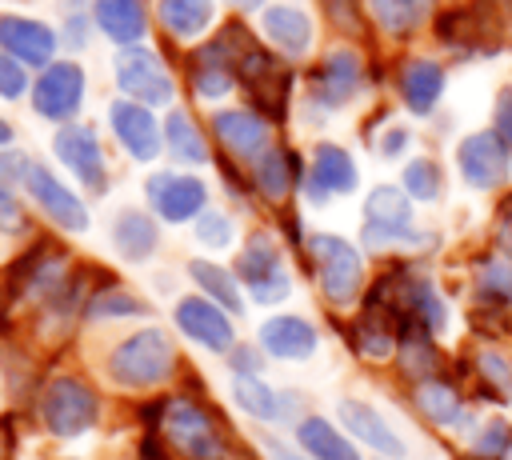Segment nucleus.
I'll return each mask as SVG.
<instances>
[{
  "label": "nucleus",
  "mask_w": 512,
  "mask_h": 460,
  "mask_svg": "<svg viewBox=\"0 0 512 460\" xmlns=\"http://www.w3.org/2000/svg\"><path fill=\"white\" fill-rule=\"evenodd\" d=\"M496 136L508 144V152H512V88H504L500 92V100H496Z\"/></svg>",
  "instance_id": "37998d69"
},
{
  "label": "nucleus",
  "mask_w": 512,
  "mask_h": 460,
  "mask_svg": "<svg viewBox=\"0 0 512 460\" xmlns=\"http://www.w3.org/2000/svg\"><path fill=\"white\" fill-rule=\"evenodd\" d=\"M160 24L172 36L192 40L212 24V0H160Z\"/></svg>",
  "instance_id": "bb28decb"
},
{
  "label": "nucleus",
  "mask_w": 512,
  "mask_h": 460,
  "mask_svg": "<svg viewBox=\"0 0 512 460\" xmlns=\"http://www.w3.org/2000/svg\"><path fill=\"white\" fill-rule=\"evenodd\" d=\"M340 420H344V428H348L356 440H364V444L376 448L380 456H404V440L384 424V416H380L376 408H368V404H360V400H344V404H340Z\"/></svg>",
  "instance_id": "aec40b11"
},
{
  "label": "nucleus",
  "mask_w": 512,
  "mask_h": 460,
  "mask_svg": "<svg viewBox=\"0 0 512 460\" xmlns=\"http://www.w3.org/2000/svg\"><path fill=\"white\" fill-rule=\"evenodd\" d=\"M424 236L412 228V204L408 192L380 184L364 200V244L368 248H392V244H420Z\"/></svg>",
  "instance_id": "20e7f679"
},
{
  "label": "nucleus",
  "mask_w": 512,
  "mask_h": 460,
  "mask_svg": "<svg viewBox=\"0 0 512 460\" xmlns=\"http://www.w3.org/2000/svg\"><path fill=\"white\" fill-rule=\"evenodd\" d=\"M404 192L412 200H436L440 196V168L432 160H412L404 168Z\"/></svg>",
  "instance_id": "f704fd0d"
},
{
  "label": "nucleus",
  "mask_w": 512,
  "mask_h": 460,
  "mask_svg": "<svg viewBox=\"0 0 512 460\" xmlns=\"http://www.w3.org/2000/svg\"><path fill=\"white\" fill-rule=\"evenodd\" d=\"M144 192H148V204L156 208V216L168 220V224H184V220L200 216L204 204H208L204 180L180 176V172H156V176H148Z\"/></svg>",
  "instance_id": "f8f14e48"
},
{
  "label": "nucleus",
  "mask_w": 512,
  "mask_h": 460,
  "mask_svg": "<svg viewBox=\"0 0 512 460\" xmlns=\"http://www.w3.org/2000/svg\"><path fill=\"white\" fill-rule=\"evenodd\" d=\"M264 448H268V456H272V460H308V456H300V452L284 448V444H280V440H272V436H264Z\"/></svg>",
  "instance_id": "de8ad7c7"
},
{
  "label": "nucleus",
  "mask_w": 512,
  "mask_h": 460,
  "mask_svg": "<svg viewBox=\"0 0 512 460\" xmlns=\"http://www.w3.org/2000/svg\"><path fill=\"white\" fill-rule=\"evenodd\" d=\"M236 76H240V84L252 92L256 108H264L268 116H280V112H284L292 76H288V68H284L272 52H264V48L252 44V48L240 56V64H236Z\"/></svg>",
  "instance_id": "9b49d317"
},
{
  "label": "nucleus",
  "mask_w": 512,
  "mask_h": 460,
  "mask_svg": "<svg viewBox=\"0 0 512 460\" xmlns=\"http://www.w3.org/2000/svg\"><path fill=\"white\" fill-rule=\"evenodd\" d=\"M92 20L108 40H116L124 48L136 44L148 28V16H144L140 0H92Z\"/></svg>",
  "instance_id": "412c9836"
},
{
  "label": "nucleus",
  "mask_w": 512,
  "mask_h": 460,
  "mask_svg": "<svg viewBox=\"0 0 512 460\" xmlns=\"http://www.w3.org/2000/svg\"><path fill=\"white\" fill-rule=\"evenodd\" d=\"M440 92H444V72H440V64H432V60H408L404 64V72H400V96H404V104L412 108V112H432V104L440 100Z\"/></svg>",
  "instance_id": "b1692460"
},
{
  "label": "nucleus",
  "mask_w": 512,
  "mask_h": 460,
  "mask_svg": "<svg viewBox=\"0 0 512 460\" xmlns=\"http://www.w3.org/2000/svg\"><path fill=\"white\" fill-rule=\"evenodd\" d=\"M160 428L164 436L188 456V460H220L224 444L208 420V412L192 400H168L164 404V416H160Z\"/></svg>",
  "instance_id": "423d86ee"
},
{
  "label": "nucleus",
  "mask_w": 512,
  "mask_h": 460,
  "mask_svg": "<svg viewBox=\"0 0 512 460\" xmlns=\"http://www.w3.org/2000/svg\"><path fill=\"white\" fill-rule=\"evenodd\" d=\"M296 440L304 444V452H308L312 460H360L356 448H352V440H344V436H340L328 420H320V416L300 420Z\"/></svg>",
  "instance_id": "393cba45"
},
{
  "label": "nucleus",
  "mask_w": 512,
  "mask_h": 460,
  "mask_svg": "<svg viewBox=\"0 0 512 460\" xmlns=\"http://www.w3.org/2000/svg\"><path fill=\"white\" fill-rule=\"evenodd\" d=\"M116 84L124 88L128 100H140V104H168L176 92L164 64L148 48H136V44L120 48L116 56Z\"/></svg>",
  "instance_id": "6e6552de"
},
{
  "label": "nucleus",
  "mask_w": 512,
  "mask_h": 460,
  "mask_svg": "<svg viewBox=\"0 0 512 460\" xmlns=\"http://www.w3.org/2000/svg\"><path fill=\"white\" fill-rule=\"evenodd\" d=\"M172 316H176V328L192 344H200L208 352H232L236 348L232 320H228V312L216 300H208V296H184Z\"/></svg>",
  "instance_id": "9d476101"
},
{
  "label": "nucleus",
  "mask_w": 512,
  "mask_h": 460,
  "mask_svg": "<svg viewBox=\"0 0 512 460\" xmlns=\"http://www.w3.org/2000/svg\"><path fill=\"white\" fill-rule=\"evenodd\" d=\"M96 416H100L96 392L88 384H80L76 376H52L48 388L40 392V420L60 440L84 436L96 424Z\"/></svg>",
  "instance_id": "f03ea898"
},
{
  "label": "nucleus",
  "mask_w": 512,
  "mask_h": 460,
  "mask_svg": "<svg viewBox=\"0 0 512 460\" xmlns=\"http://www.w3.org/2000/svg\"><path fill=\"white\" fill-rule=\"evenodd\" d=\"M172 364H176L172 340L160 328H140V332H132L128 340H120L112 348L108 376L116 384H128V388H152V384L168 380Z\"/></svg>",
  "instance_id": "f257e3e1"
},
{
  "label": "nucleus",
  "mask_w": 512,
  "mask_h": 460,
  "mask_svg": "<svg viewBox=\"0 0 512 460\" xmlns=\"http://www.w3.org/2000/svg\"><path fill=\"white\" fill-rule=\"evenodd\" d=\"M156 220L152 216H144L140 208H124L120 216H116V224H112V244L120 248V256L124 260H132V264H140V260H148L152 252H156Z\"/></svg>",
  "instance_id": "5701e85b"
},
{
  "label": "nucleus",
  "mask_w": 512,
  "mask_h": 460,
  "mask_svg": "<svg viewBox=\"0 0 512 460\" xmlns=\"http://www.w3.org/2000/svg\"><path fill=\"white\" fill-rule=\"evenodd\" d=\"M52 148L60 156V164L88 188V192H108V168H104V152H100V140L92 128L84 124H64L56 136H52Z\"/></svg>",
  "instance_id": "1a4fd4ad"
},
{
  "label": "nucleus",
  "mask_w": 512,
  "mask_h": 460,
  "mask_svg": "<svg viewBox=\"0 0 512 460\" xmlns=\"http://www.w3.org/2000/svg\"><path fill=\"white\" fill-rule=\"evenodd\" d=\"M232 8H256V4H264V0H228Z\"/></svg>",
  "instance_id": "3c124183"
},
{
  "label": "nucleus",
  "mask_w": 512,
  "mask_h": 460,
  "mask_svg": "<svg viewBox=\"0 0 512 460\" xmlns=\"http://www.w3.org/2000/svg\"><path fill=\"white\" fill-rule=\"evenodd\" d=\"M500 216H504V228H508V232H512V196H508V200H504V208H500Z\"/></svg>",
  "instance_id": "09e8293b"
},
{
  "label": "nucleus",
  "mask_w": 512,
  "mask_h": 460,
  "mask_svg": "<svg viewBox=\"0 0 512 460\" xmlns=\"http://www.w3.org/2000/svg\"><path fill=\"white\" fill-rule=\"evenodd\" d=\"M28 168H32V160L24 156V152H16V148H4L0 152V184H24V176H28Z\"/></svg>",
  "instance_id": "a19ab883"
},
{
  "label": "nucleus",
  "mask_w": 512,
  "mask_h": 460,
  "mask_svg": "<svg viewBox=\"0 0 512 460\" xmlns=\"http://www.w3.org/2000/svg\"><path fill=\"white\" fill-rule=\"evenodd\" d=\"M416 404H420V412L432 420V424H456L460 420V396L448 388V384H440V380H424L420 388H416Z\"/></svg>",
  "instance_id": "2f4dec72"
},
{
  "label": "nucleus",
  "mask_w": 512,
  "mask_h": 460,
  "mask_svg": "<svg viewBox=\"0 0 512 460\" xmlns=\"http://www.w3.org/2000/svg\"><path fill=\"white\" fill-rule=\"evenodd\" d=\"M188 276H192V280L208 292V300H216L224 312H240V308H244V296H240L232 272H224L220 264H212V260H192V264H188Z\"/></svg>",
  "instance_id": "c85d7f7f"
},
{
  "label": "nucleus",
  "mask_w": 512,
  "mask_h": 460,
  "mask_svg": "<svg viewBox=\"0 0 512 460\" xmlns=\"http://www.w3.org/2000/svg\"><path fill=\"white\" fill-rule=\"evenodd\" d=\"M228 356L236 364V376H260V352H256V344L252 348H232Z\"/></svg>",
  "instance_id": "a18cd8bd"
},
{
  "label": "nucleus",
  "mask_w": 512,
  "mask_h": 460,
  "mask_svg": "<svg viewBox=\"0 0 512 460\" xmlns=\"http://www.w3.org/2000/svg\"><path fill=\"white\" fill-rule=\"evenodd\" d=\"M232 400L256 420H276L284 396H276L260 376H232Z\"/></svg>",
  "instance_id": "7c9ffc66"
},
{
  "label": "nucleus",
  "mask_w": 512,
  "mask_h": 460,
  "mask_svg": "<svg viewBox=\"0 0 512 460\" xmlns=\"http://www.w3.org/2000/svg\"><path fill=\"white\" fill-rule=\"evenodd\" d=\"M108 120H112L116 140L128 148V156L152 160L160 152V124L148 112V104H140V100H116L108 108Z\"/></svg>",
  "instance_id": "dca6fc26"
},
{
  "label": "nucleus",
  "mask_w": 512,
  "mask_h": 460,
  "mask_svg": "<svg viewBox=\"0 0 512 460\" xmlns=\"http://www.w3.org/2000/svg\"><path fill=\"white\" fill-rule=\"evenodd\" d=\"M312 248V260H316V276H320V292L332 300V304H352L360 284H364V264H360V252L344 240V236H332V232H316L308 240Z\"/></svg>",
  "instance_id": "7ed1b4c3"
},
{
  "label": "nucleus",
  "mask_w": 512,
  "mask_h": 460,
  "mask_svg": "<svg viewBox=\"0 0 512 460\" xmlns=\"http://www.w3.org/2000/svg\"><path fill=\"white\" fill-rule=\"evenodd\" d=\"M0 48L20 64L48 68L56 56V32L28 16H0Z\"/></svg>",
  "instance_id": "2eb2a0df"
},
{
  "label": "nucleus",
  "mask_w": 512,
  "mask_h": 460,
  "mask_svg": "<svg viewBox=\"0 0 512 460\" xmlns=\"http://www.w3.org/2000/svg\"><path fill=\"white\" fill-rule=\"evenodd\" d=\"M480 368H484V376H488V380H496L500 388H512V368H508V360H504V356L484 352V356H480Z\"/></svg>",
  "instance_id": "c03bdc74"
},
{
  "label": "nucleus",
  "mask_w": 512,
  "mask_h": 460,
  "mask_svg": "<svg viewBox=\"0 0 512 460\" xmlns=\"http://www.w3.org/2000/svg\"><path fill=\"white\" fill-rule=\"evenodd\" d=\"M480 288L492 296H512V264L508 260H488L480 272Z\"/></svg>",
  "instance_id": "58836bf2"
},
{
  "label": "nucleus",
  "mask_w": 512,
  "mask_h": 460,
  "mask_svg": "<svg viewBox=\"0 0 512 460\" xmlns=\"http://www.w3.org/2000/svg\"><path fill=\"white\" fill-rule=\"evenodd\" d=\"M24 188H28V196L40 204V212H44L52 224H60L64 232H84V228H88V208L80 204V196H76L72 188H64V180H56L44 164L32 160V168H28V176H24Z\"/></svg>",
  "instance_id": "ddd939ff"
},
{
  "label": "nucleus",
  "mask_w": 512,
  "mask_h": 460,
  "mask_svg": "<svg viewBox=\"0 0 512 460\" xmlns=\"http://www.w3.org/2000/svg\"><path fill=\"white\" fill-rule=\"evenodd\" d=\"M24 228H28V216H24L20 200L12 196V188H8V184H0V232L20 236Z\"/></svg>",
  "instance_id": "4c0bfd02"
},
{
  "label": "nucleus",
  "mask_w": 512,
  "mask_h": 460,
  "mask_svg": "<svg viewBox=\"0 0 512 460\" xmlns=\"http://www.w3.org/2000/svg\"><path fill=\"white\" fill-rule=\"evenodd\" d=\"M312 180L332 196V192H352L356 188V164L340 144H320L312 156Z\"/></svg>",
  "instance_id": "a878e982"
},
{
  "label": "nucleus",
  "mask_w": 512,
  "mask_h": 460,
  "mask_svg": "<svg viewBox=\"0 0 512 460\" xmlns=\"http://www.w3.org/2000/svg\"><path fill=\"white\" fill-rule=\"evenodd\" d=\"M260 348L276 360H308L316 352V328L300 316H272L260 328Z\"/></svg>",
  "instance_id": "a211bd4d"
},
{
  "label": "nucleus",
  "mask_w": 512,
  "mask_h": 460,
  "mask_svg": "<svg viewBox=\"0 0 512 460\" xmlns=\"http://www.w3.org/2000/svg\"><path fill=\"white\" fill-rule=\"evenodd\" d=\"M232 236H236L232 216L212 212V208H204V212L196 216V240H200L204 248H228V244H232Z\"/></svg>",
  "instance_id": "c9c22d12"
},
{
  "label": "nucleus",
  "mask_w": 512,
  "mask_h": 460,
  "mask_svg": "<svg viewBox=\"0 0 512 460\" xmlns=\"http://www.w3.org/2000/svg\"><path fill=\"white\" fill-rule=\"evenodd\" d=\"M148 304L124 288H104L88 300V316H144Z\"/></svg>",
  "instance_id": "72a5a7b5"
},
{
  "label": "nucleus",
  "mask_w": 512,
  "mask_h": 460,
  "mask_svg": "<svg viewBox=\"0 0 512 460\" xmlns=\"http://www.w3.org/2000/svg\"><path fill=\"white\" fill-rule=\"evenodd\" d=\"M404 144H408V132H404V128H392V132L380 140V152H384V156H400Z\"/></svg>",
  "instance_id": "49530a36"
},
{
  "label": "nucleus",
  "mask_w": 512,
  "mask_h": 460,
  "mask_svg": "<svg viewBox=\"0 0 512 460\" xmlns=\"http://www.w3.org/2000/svg\"><path fill=\"white\" fill-rule=\"evenodd\" d=\"M8 140H12V124L0 120V148H8Z\"/></svg>",
  "instance_id": "8fccbe9b"
},
{
  "label": "nucleus",
  "mask_w": 512,
  "mask_h": 460,
  "mask_svg": "<svg viewBox=\"0 0 512 460\" xmlns=\"http://www.w3.org/2000/svg\"><path fill=\"white\" fill-rule=\"evenodd\" d=\"M80 100H84V72H80V64H72V60H52V64L36 76V84H32V108H36L44 120L68 124V120L76 116Z\"/></svg>",
  "instance_id": "0eeeda50"
},
{
  "label": "nucleus",
  "mask_w": 512,
  "mask_h": 460,
  "mask_svg": "<svg viewBox=\"0 0 512 460\" xmlns=\"http://www.w3.org/2000/svg\"><path fill=\"white\" fill-rule=\"evenodd\" d=\"M264 36L280 48V52H288V56H300V52H308V44H312V20L300 12V8H292V4H272V8H264Z\"/></svg>",
  "instance_id": "4be33fe9"
},
{
  "label": "nucleus",
  "mask_w": 512,
  "mask_h": 460,
  "mask_svg": "<svg viewBox=\"0 0 512 460\" xmlns=\"http://www.w3.org/2000/svg\"><path fill=\"white\" fill-rule=\"evenodd\" d=\"M232 68H220V64H196L192 68V84H196V92L204 96V100H216V96H224L228 88H232Z\"/></svg>",
  "instance_id": "e433bc0d"
},
{
  "label": "nucleus",
  "mask_w": 512,
  "mask_h": 460,
  "mask_svg": "<svg viewBox=\"0 0 512 460\" xmlns=\"http://www.w3.org/2000/svg\"><path fill=\"white\" fill-rule=\"evenodd\" d=\"M372 4V16L388 28V32H408L424 20V0H368Z\"/></svg>",
  "instance_id": "473e14b6"
},
{
  "label": "nucleus",
  "mask_w": 512,
  "mask_h": 460,
  "mask_svg": "<svg viewBox=\"0 0 512 460\" xmlns=\"http://www.w3.org/2000/svg\"><path fill=\"white\" fill-rule=\"evenodd\" d=\"M456 164L472 188H496L508 180V144L496 132H476L456 148Z\"/></svg>",
  "instance_id": "4468645a"
},
{
  "label": "nucleus",
  "mask_w": 512,
  "mask_h": 460,
  "mask_svg": "<svg viewBox=\"0 0 512 460\" xmlns=\"http://www.w3.org/2000/svg\"><path fill=\"white\" fill-rule=\"evenodd\" d=\"M236 272H240V280L248 284V296H252L256 304H280V300L292 292V276H288V268H284V260H280V248H276V240L264 236V232H256V236L248 240V248H244L240 260H236Z\"/></svg>",
  "instance_id": "39448f33"
},
{
  "label": "nucleus",
  "mask_w": 512,
  "mask_h": 460,
  "mask_svg": "<svg viewBox=\"0 0 512 460\" xmlns=\"http://www.w3.org/2000/svg\"><path fill=\"white\" fill-rule=\"evenodd\" d=\"M504 448H508V428H504V424H488V428L480 432V440H476V452L488 456V460H496Z\"/></svg>",
  "instance_id": "79ce46f5"
},
{
  "label": "nucleus",
  "mask_w": 512,
  "mask_h": 460,
  "mask_svg": "<svg viewBox=\"0 0 512 460\" xmlns=\"http://www.w3.org/2000/svg\"><path fill=\"white\" fill-rule=\"evenodd\" d=\"M28 88V76H24V64L16 60V56H0V96L4 100H16L20 92Z\"/></svg>",
  "instance_id": "ea45409f"
},
{
  "label": "nucleus",
  "mask_w": 512,
  "mask_h": 460,
  "mask_svg": "<svg viewBox=\"0 0 512 460\" xmlns=\"http://www.w3.org/2000/svg\"><path fill=\"white\" fill-rule=\"evenodd\" d=\"M164 144L176 160H188V164H208V144L200 136V128L184 116V112H168L164 120Z\"/></svg>",
  "instance_id": "c756f323"
},
{
  "label": "nucleus",
  "mask_w": 512,
  "mask_h": 460,
  "mask_svg": "<svg viewBox=\"0 0 512 460\" xmlns=\"http://www.w3.org/2000/svg\"><path fill=\"white\" fill-rule=\"evenodd\" d=\"M212 128L224 140V148L236 152V156H244V160H256L268 148V120L260 112H244V108L216 112L212 116Z\"/></svg>",
  "instance_id": "f3484780"
},
{
  "label": "nucleus",
  "mask_w": 512,
  "mask_h": 460,
  "mask_svg": "<svg viewBox=\"0 0 512 460\" xmlns=\"http://www.w3.org/2000/svg\"><path fill=\"white\" fill-rule=\"evenodd\" d=\"M252 180L268 200H284L292 188V156L284 148H264L252 160Z\"/></svg>",
  "instance_id": "cd10ccee"
},
{
  "label": "nucleus",
  "mask_w": 512,
  "mask_h": 460,
  "mask_svg": "<svg viewBox=\"0 0 512 460\" xmlns=\"http://www.w3.org/2000/svg\"><path fill=\"white\" fill-rule=\"evenodd\" d=\"M356 88H360V56L348 48L332 52L316 72V100L328 108H340L344 100L356 96Z\"/></svg>",
  "instance_id": "6ab92c4d"
}]
</instances>
